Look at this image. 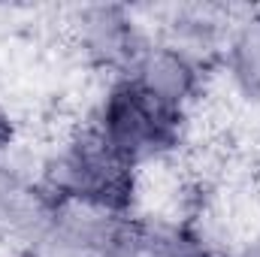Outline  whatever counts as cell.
<instances>
[{"instance_id":"cell-2","label":"cell","mask_w":260,"mask_h":257,"mask_svg":"<svg viewBox=\"0 0 260 257\" xmlns=\"http://www.w3.org/2000/svg\"><path fill=\"white\" fill-rule=\"evenodd\" d=\"M130 167L133 160L112 148L97 130L73 145V151L64 157L61 179L82 200L100 206H121L130 194Z\"/></svg>"},{"instance_id":"cell-1","label":"cell","mask_w":260,"mask_h":257,"mask_svg":"<svg viewBox=\"0 0 260 257\" xmlns=\"http://www.w3.org/2000/svg\"><path fill=\"white\" fill-rule=\"evenodd\" d=\"M100 133L112 148H118L127 160L164 151L179 136V106L173 97L160 94L142 79L121 82L106 106Z\"/></svg>"}]
</instances>
